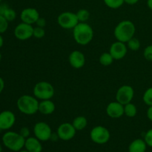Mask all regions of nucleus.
<instances>
[{
  "instance_id": "obj_1",
  "label": "nucleus",
  "mask_w": 152,
  "mask_h": 152,
  "mask_svg": "<svg viewBox=\"0 0 152 152\" xmlns=\"http://www.w3.org/2000/svg\"><path fill=\"white\" fill-rule=\"evenodd\" d=\"M94 30L86 22H79L73 29V37L76 42L80 45H87L94 38Z\"/></svg>"
},
{
  "instance_id": "obj_2",
  "label": "nucleus",
  "mask_w": 152,
  "mask_h": 152,
  "mask_svg": "<svg viewBox=\"0 0 152 152\" xmlns=\"http://www.w3.org/2000/svg\"><path fill=\"white\" fill-rule=\"evenodd\" d=\"M136 33V27L133 22L130 20H123L119 22L114 31V37L117 41L126 43Z\"/></svg>"
},
{
  "instance_id": "obj_3",
  "label": "nucleus",
  "mask_w": 152,
  "mask_h": 152,
  "mask_svg": "<svg viewBox=\"0 0 152 152\" xmlns=\"http://www.w3.org/2000/svg\"><path fill=\"white\" fill-rule=\"evenodd\" d=\"M39 99L33 95L25 94L21 96L16 102V105L22 114L25 115H34L39 112Z\"/></svg>"
},
{
  "instance_id": "obj_4",
  "label": "nucleus",
  "mask_w": 152,
  "mask_h": 152,
  "mask_svg": "<svg viewBox=\"0 0 152 152\" xmlns=\"http://www.w3.org/2000/svg\"><path fill=\"white\" fill-rule=\"evenodd\" d=\"M1 140L3 145L12 151L18 152L25 147V138L17 132L8 131L3 134Z\"/></svg>"
},
{
  "instance_id": "obj_5",
  "label": "nucleus",
  "mask_w": 152,
  "mask_h": 152,
  "mask_svg": "<svg viewBox=\"0 0 152 152\" xmlns=\"http://www.w3.org/2000/svg\"><path fill=\"white\" fill-rule=\"evenodd\" d=\"M54 94L55 90L53 85L46 81L39 82L33 89V94L39 100L51 99Z\"/></svg>"
},
{
  "instance_id": "obj_6",
  "label": "nucleus",
  "mask_w": 152,
  "mask_h": 152,
  "mask_svg": "<svg viewBox=\"0 0 152 152\" xmlns=\"http://www.w3.org/2000/svg\"><path fill=\"white\" fill-rule=\"evenodd\" d=\"M90 137L92 142L99 145H103L109 141L111 134L105 126H97L91 130Z\"/></svg>"
},
{
  "instance_id": "obj_7",
  "label": "nucleus",
  "mask_w": 152,
  "mask_h": 152,
  "mask_svg": "<svg viewBox=\"0 0 152 152\" xmlns=\"http://www.w3.org/2000/svg\"><path fill=\"white\" fill-rule=\"evenodd\" d=\"M79 22L77 13L71 11L62 12L57 17L58 25L65 30H73Z\"/></svg>"
},
{
  "instance_id": "obj_8",
  "label": "nucleus",
  "mask_w": 152,
  "mask_h": 152,
  "mask_svg": "<svg viewBox=\"0 0 152 152\" xmlns=\"http://www.w3.org/2000/svg\"><path fill=\"white\" fill-rule=\"evenodd\" d=\"M34 136L41 142H46L51 139L52 129L45 122H38L34 126Z\"/></svg>"
},
{
  "instance_id": "obj_9",
  "label": "nucleus",
  "mask_w": 152,
  "mask_h": 152,
  "mask_svg": "<svg viewBox=\"0 0 152 152\" xmlns=\"http://www.w3.org/2000/svg\"><path fill=\"white\" fill-rule=\"evenodd\" d=\"M134 96V90L133 87L129 85H124L119 88L116 93L115 98L116 101L125 105L129 102H132Z\"/></svg>"
},
{
  "instance_id": "obj_10",
  "label": "nucleus",
  "mask_w": 152,
  "mask_h": 152,
  "mask_svg": "<svg viewBox=\"0 0 152 152\" xmlns=\"http://www.w3.org/2000/svg\"><path fill=\"white\" fill-rule=\"evenodd\" d=\"M34 28L32 25H29V24L22 22L19 25H16V28H14L13 34L17 39L20 40V41H25L33 37Z\"/></svg>"
},
{
  "instance_id": "obj_11",
  "label": "nucleus",
  "mask_w": 152,
  "mask_h": 152,
  "mask_svg": "<svg viewBox=\"0 0 152 152\" xmlns=\"http://www.w3.org/2000/svg\"><path fill=\"white\" fill-rule=\"evenodd\" d=\"M77 131L70 123H63L59 126L56 130L59 139L63 141H69L75 137Z\"/></svg>"
},
{
  "instance_id": "obj_12",
  "label": "nucleus",
  "mask_w": 152,
  "mask_h": 152,
  "mask_svg": "<svg viewBox=\"0 0 152 152\" xmlns=\"http://www.w3.org/2000/svg\"><path fill=\"white\" fill-rule=\"evenodd\" d=\"M109 53L114 60H120L125 58L128 53V47L125 42L117 41L112 43L109 48Z\"/></svg>"
},
{
  "instance_id": "obj_13",
  "label": "nucleus",
  "mask_w": 152,
  "mask_h": 152,
  "mask_svg": "<svg viewBox=\"0 0 152 152\" xmlns=\"http://www.w3.org/2000/svg\"><path fill=\"white\" fill-rule=\"evenodd\" d=\"M16 122V116L10 111H3L0 113V130L7 131L11 129Z\"/></svg>"
},
{
  "instance_id": "obj_14",
  "label": "nucleus",
  "mask_w": 152,
  "mask_h": 152,
  "mask_svg": "<svg viewBox=\"0 0 152 152\" xmlns=\"http://www.w3.org/2000/svg\"><path fill=\"white\" fill-rule=\"evenodd\" d=\"M40 17L38 10L34 7H26L23 9L20 13V19L22 22L33 25L37 22Z\"/></svg>"
},
{
  "instance_id": "obj_15",
  "label": "nucleus",
  "mask_w": 152,
  "mask_h": 152,
  "mask_svg": "<svg viewBox=\"0 0 152 152\" xmlns=\"http://www.w3.org/2000/svg\"><path fill=\"white\" fill-rule=\"evenodd\" d=\"M106 114L112 119H119L124 115V105L117 101L111 102L106 106Z\"/></svg>"
},
{
  "instance_id": "obj_16",
  "label": "nucleus",
  "mask_w": 152,
  "mask_h": 152,
  "mask_svg": "<svg viewBox=\"0 0 152 152\" xmlns=\"http://www.w3.org/2000/svg\"><path fill=\"white\" fill-rule=\"evenodd\" d=\"M68 62L71 66L75 69H80L86 64V56L80 50H75L70 53Z\"/></svg>"
},
{
  "instance_id": "obj_17",
  "label": "nucleus",
  "mask_w": 152,
  "mask_h": 152,
  "mask_svg": "<svg viewBox=\"0 0 152 152\" xmlns=\"http://www.w3.org/2000/svg\"><path fill=\"white\" fill-rule=\"evenodd\" d=\"M24 148L29 152H42V151L41 141L36 137H29L26 138Z\"/></svg>"
},
{
  "instance_id": "obj_18",
  "label": "nucleus",
  "mask_w": 152,
  "mask_h": 152,
  "mask_svg": "<svg viewBox=\"0 0 152 152\" xmlns=\"http://www.w3.org/2000/svg\"><path fill=\"white\" fill-rule=\"evenodd\" d=\"M56 105L51 99L40 100L39 104V112L44 115H50L55 111Z\"/></svg>"
},
{
  "instance_id": "obj_19",
  "label": "nucleus",
  "mask_w": 152,
  "mask_h": 152,
  "mask_svg": "<svg viewBox=\"0 0 152 152\" xmlns=\"http://www.w3.org/2000/svg\"><path fill=\"white\" fill-rule=\"evenodd\" d=\"M147 144L144 139H136L129 146V152H146Z\"/></svg>"
},
{
  "instance_id": "obj_20",
  "label": "nucleus",
  "mask_w": 152,
  "mask_h": 152,
  "mask_svg": "<svg viewBox=\"0 0 152 152\" xmlns=\"http://www.w3.org/2000/svg\"><path fill=\"white\" fill-rule=\"evenodd\" d=\"M72 125L77 131H82L86 129L87 126L88 120L84 116H78L74 119Z\"/></svg>"
},
{
  "instance_id": "obj_21",
  "label": "nucleus",
  "mask_w": 152,
  "mask_h": 152,
  "mask_svg": "<svg viewBox=\"0 0 152 152\" xmlns=\"http://www.w3.org/2000/svg\"><path fill=\"white\" fill-rule=\"evenodd\" d=\"M137 114V108L136 105L132 102L126 104L124 105V115L129 118H133Z\"/></svg>"
},
{
  "instance_id": "obj_22",
  "label": "nucleus",
  "mask_w": 152,
  "mask_h": 152,
  "mask_svg": "<svg viewBox=\"0 0 152 152\" xmlns=\"http://www.w3.org/2000/svg\"><path fill=\"white\" fill-rule=\"evenodd\" d=\"M114 60V58L109 52H105V53H102L99 59V62L103 66H109L113 63Z\"/></svg>"
},
{
  "instance_id": "obj_23",
  "label": "nucleus",
  "mask_w": 152,
  "mask_h": 152,
  "mask_svg": "<svg viewBox=\"0 0 152 152\" xmlns=\"http://www.w3.org/2000/svg\"><path fill=\"white\" fill-rule=\"evenodd\" d=\"M126 45H127L128 49H129V50H132V51H137V50L140 48L141 43L140 41L137 38H135L134 37L126 42Z\"/></svg>"
},
{
  "instance_id": "obj_24",
  "label": "nucleus",
  "mask_w": 152,
  "mask_h": 152,
  "mask_svg": "<svg viewBox=\"0 0 152 152\" xmlns=\"http://www.w3.org/2000/svg\"><path fill=\"white\" fill-rule=\"evenodd\" d=\"M76 13L80 22H86L90 18V12L87 9H80Z\"/></svg>"
},
{
  "instance_id": "obj_25",
  "label": "nucleus",
  "mask_w": 152,
  "mask_h": 152,
  "mask_svg": "<svg viewBox=\"0 0 152 152\" xmlns=\"http://www.w3.org/2000/svg\"><path fill=\"white\" fill-rule=\"evenodd\" d=\"M103 1L107 7L111 9L120 8L125 3L124 0H103Z\"/></svg>"
},
{
  "instance_id": "obj_26",
  "label": "nucleus",
  "mask_w": 152,
  "mask_h": 152,
  "mask_svg": "<svg viewBox=\"0 0 152 152\" xmlns=\"http://www.w3.org/2000/svg\"><path fill=\"white\" fill-rule=\"evenodd\" d=\"M142 100L144 103L148 106H151L152 105V87L148 88L145 90L142 95Z\"/></svg>"
},
{
  "instance_id": "obj_27",
  "label": "nucleus",
  "mask_w": 152,
  "mask_h": 152,
  "mask_svg": "<svg viewBox=\"0 0 152 152\" xmlns=\"http://www.w3.org/2000/svg\"><path fill=\"white\" fill-rule=\"evenodd\" d=\"M3 16H4V17L5 18V19H7L9 22H13V20H15V19H16V13L13 8L8 7V8L5 10V12H4Z\"/></svg>"
},
{
  "instance_id": "obj_28",
  "label": "nucleus",
  "mask_w": 152,
  "mask_h": 152,
  "mask_svg": "<svg viewBox=\"0 0 152 152\" xmlns=\"http://www.w3.org/2000/svg\"><path fill=\"white\" fill-rule=\"evenodd\" d=\"M45 36V31L44 28H40V27H35L34 28V34L33 37L37 39H42Z\"/></svg>"
},
{
  "instance_id": "obj_29",
  "label": "nucleus",
  "mask_w": 152,
  "mask_h": 152,
  "mask_svg": "<svg viewBox=\"0 0 152 152\" xmlns=\"http://www.w3.org/2000/svg\"><path fill=\"white\" fill-rule=\"evenodd\" d=\"M9 22L3 16L0 15V34L6 32L8 28Z\"/></svg>"
},
{
  "instance_id": "obj_30",
  "label": "nucleus",
  "mask_w": 152,
  "mask_h": 152,
  "mask_svg": "<svg viewBox=\"0 0 152 152\" xmlns=\"http://www.w3.org/2000/svg\"><path fill=\"white\" fill-rule=\"evenodd\" d=\"M143 56L146 60L152 62V45H148L144 49Z\"/></svg>"
},
{
  "instance_id": "obj_31",
  "label": "nucleus",
  "mask_w": 152,
  "mask_h": 152,
  "mask_svg": "<svg viewBox=\"0 0 152 152\" xmlns=\"http://www.w3.org/2000/svg\"><path fill=\"white\" fill-rule=\"evenodd\" d=\"M144 140L146 142L147 145L152 148V129H149L144 136Z\"/></svg>"
},
{
  "instance_id": "obj_32",
  "label": "nucleus",
  "mask_w": 152,
  "mask_h": 152,
  "mask_svg": "<svg viewBox=\"0 0 152 152\" xmlns=\"http://www.w3.org/2000/svg\"><path fill=\"white\" fill-rule=\"evenodd\" d=\"M24 138H28L30 137V130L28 127H22L21 128L20 131L19 132Z\"/></svg>"
},
{
  "instance_id": "obj_33",
  "label": "nucleus",
  "mask_w": 152,
  "mask_h": 152,
  "mask_svg": "<svg viewBox=\"0 0 152 152\" xmlns=\"http://www.w3.org/2000/svg\"><path fill=\"white\" fill-rule=\"evenodd\" d=\"M37 24V26L40 27V28H45L46 26V24H47V22H46L45 19L42 17H39L38 19V20L36 22Z\"/></svg>"
},
{
  "instance_id": "obj_34",
  "label": "nucleus",
  "mask_w": 152,
  "mask_h": 152,
  "mask_svg": "<svg viewBox=\"0 0 152 152\" xmlns=\"http://www.w3.org/2000/svg\"><path fill=\"white\" fill-rule=\"evenodd\" d=\"M8 6L6 4H0V15L3 16L5 12V10L8 8Z\"/></svg>"
},
{
  "instance_id": "obj_35",
  "label": "nucleus",
  "mask_w": 152,
  "mask_h": 152,
  "mask_svg": "<svg viewBox=\"0 0 152 152\" xmlns=\"http://www.w3.org/2000/svg\"><path fill=\"white\" fill-rule=\"evenodd\" d=\"M147 117H148V120L152 122V105L151 106H148V110H147V113H146Z\"/></svg>"
},
{
  "instance_id": "obj_36",
  "label": "nucleus",
  "mask_w": 152,
  "mask_h": 152,
  "mask_svg": "<svg viewBox=\"0 0 152 152\" xmlns=\"http://www.w3.org/2000/svg\"><path fill=\"white\" fill-rule=\"evenodd\" d=\"M138 1H139V0H124V2L126 3V4H129V5H134V4H136Z\"/></svg>"
},
{
  "instance_id": "obj_37",
  "label": "nucleus",
  "mask_w": 152,
  "mask_h": 152,
  "mask_svg": "<svg viewBox=\"0 0 152 152\" xmlns=\"http://www.w3.org/2000/svg\"><path fill=\"white\" fill-rule=\"evenodd\" d=\"M4 88V81L1 77H0V94L3 91Z\"/></svg>"
},
{
  "instance_id": "obj_38",
  "label": "nucleus",
  "mask_w": 152,
  "mask_h": 152,
  "mask_svg": "<svg viewBox=\"0 0 152 152\" xmlns=\"http://www.w3.org/2000/svg\"><path fill=\"white\" fill-rule=\"evenodd\" d=\"M147 5H148V8L152 10V0H148L147 1Z\"/></svg>"
},
{
  "instance_id": "obj_39",
  "label": "nucleus",
  "mask_w": 152,
  "mask_h": 152,
  "mask_svg": "<svg viewBox=\"0 0 152 152\" xmlns=\"http://www.w3.org/2000/svg\"><path fill=\"white\" fill-rule=\"evenodd\" d=\"M3 45H4V39H3L2 36L0 34V48H2Z\"/></svg>"
},
{
  "instance_id": "obj_40",
  "label": "nucleus",
  "mask_w": 152,
  "mask_h": 152,
  "mask_svg": "<svg viewBox=\"0 0 152 152\" xmlns=\"http://www.w3.org/2000/svg\"><path fill=\"white\" fill-rule=\"evenodd\" d=\"M18 152H29L28 151V150H26V149H23V148H22V150H20V151H19Z\"/></svg>"
},
{
  "instance_id": "obj_41",
  "label": "nucleus",
  "mask_w": 152,
  "mask_h": 152,
  "mask_svg": "<svg viewBox=\"0 0 152 152\" xmlns=\"http://www.w3.org/2000/svg\"><path fill=\"white\" fill-rule=\"evenodd\" d=\"M0 152H2V147H1V144H0Z\"/></svg>"
},
{
  "instance_id": "obj_42",
  "label": "nucleus",
  "mask_w": 152,
  "mask_h": 152,
  "mask_svg": "<svg viewBox=\"0 0 152 152\" xmlns=\"http://www.w3.org/2000/svg\"><path fill=\"white\" fill-rule=\"evenodd\" d=\"M1 53H0V62H1Z\"/></svg>"
},
{
  "instance_id": "obj_43",
  "label": "nucleus",
  "mask_w": 152,
  "mask_h": 152,
  "mask_svg": "<svg viewBox=\"0 0 152 152\" xmlns=\"http://www.w3.org/2000/svg\"><path fill=\"white\" fill-rule=\"evenodd\" d=\"M1 0H0V3H1Z\"/></svg>"
}]
</instances>
